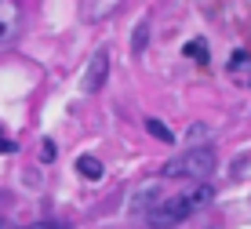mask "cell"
Returning <instances> with one entry per match:
<instances>
[{"mask_svg":"<svg viewBox=\"0 0 251 229\" xmlns=\"http://www.w3.org/2000/svg\"><path fill=\"white\" fill-rule=\"evenodd\" d=\"M215 200V186L211 182H193L186 193H178V197H168V200H157L150 211H146V222L153 229H175L182 226L189 215H197L201 207H207Z\"/></svg>","mask_w":251,"mask_h":229,"instance_id":"cell-1","label":"cell"},{"mask_svg":"<svg viewBox=\"0 0 251 229\" xmlns=\"http://www.w3.org/2000/svg\"><path fill=\"white\" fill-rule=\"evenodd\" d=\"M215 171V149L211 146H189L178 156L164 164V178H189V182H207Z\"/></svg>","mask_w":251,"mask_h":229,"instance_id":"cell-2","label":"cell"},{"mask_svg":"<svg viewBox=\"0 0 251 229\" xmlns=\"http://www.w3.org/2000/svg\"><path fill=\"white\" fill-rule=\"evenodd\" d=\"M109 80V51L106 48H99L91 55V66H88V73H84V87L88 91H102Z\"/></svg>","mask_w":251,"mask_h":229,"instance_id":"cell-3","label":"cell"},{"mask_svg":"<svg viewBox=\"0 0 251 229\" xmlns=\"http://www.w3.org/2000/svg\"><path fill=\"white\" fill-rule=\"evenodd\" d=\"M19 22H22L19 0H0V44L11 40L15 33H19Z\"/></svg>","mask_w":251,"mask_h":229,"instance_id":"cell-4","label":"cell"},{"mask_svg":"<svg viewBox=\"0 0 251 229\" xmlns=\"http://www.w3.org/2000/svg\"><path fill=\"white\" fill-rule=\"evenodd\" d=\"M124 0H80V19L84 22H102L117 11Z\"/></svg>","mask_w":251,"mask_h":229,"instance_id":"cell-5","label":"cell"},{"mask_svg":"<svg viewBox=\"0 0 251 229\" xmlns=\"http://www.w3.org/2000/svg\"><path fill=\"white\" fill-rule=\"evenodd\" d=\"M157 200H160V182H142V186L135 189V197H131V211L135 215H146Z\"/></svg>","mask_w":251,"mask_h":229,"instance_id":"cell-6","label":"cell"},{"mask_svg":"<svg viewBox=\"0 0 251 229\" xmlns=\"http://www.w3.org/2000/svg\"><path fill=\"white\" fill-rule=\"evenodd\" d=\"M76 175H80V178H88V182H102L106 167H102V160H99V156L80 153V156H76Z\"/></svg>","mask_w":251,"mask_h":229,"instance_id":"cell-7","label":"cell"},{"mask_svg":"<svg viewBox=\"0 0 251 229\" xmlns=\"http://www.w3.org/2000/svg\"><path fill=\"white\" fill-rule=\"evenodd\" d=\"M182 55H186V58H193V62H201V66H204V62H207V55H211V51H207V40H204V37H193V40H189L186 48H182Z\"/></svg>","mask_w":251,"mask_h":229,"instance_id":"cell-8","label":"cell"},{"mask_svg":"<svg viewBox=\"0 0 251 229\" xmlns=\"http://www.w3.org/2000/svg\"><path fill=\"white\" fill-rule=\"evenodd\" d=\"M146 44H150V22H138L135 25V37H131V51H135V55H142V51H146Z\"/></svg>","mask_w":251,"mask_h":229,"instance_id":"cell-9","label":"cell"},{"mask_svg":"<svg viewBox=\"0 0 251 229\" xmlns=\"http://www.w3.org/2000/svg\"><path fill=\"white\" fill-rule=\"evenodd\" d=\"M146 131H150V135H157V138H160V142H175V135H171V131H168V127H164V124H160V120H153V117H150V120H146Z\"/></svg>","mask_w":251,"mask_h":229,"instance_id":"cell-10","label":"cell"},{"mask_svg":"<svg viewBox=\"0 0 251 229\" xmlns=\"http://www.w3.org/2000/svg\"><path fill=\"white\" fill-rule=\"evenodd\" d=\"M248 66H251V55H248V51H233V55H229V73L248 69Z\"/></svg>","mask_w":251,"mask_h":229,"instance_id":"cell-11","label":"cell"},{"mask_svg":"<svg viewBox=\"0 0 251 229\" xmlns=\"http://www.w3.org/2000/svg\"><path fill=\"white\" fill-rule=\"evenodd\" d=\"M201 138H211V127H207V124H193V127H189V135H186V142L197 146Z\"/></svg>","mask_w":251,"mask_h":229,"instance_id":"cell-12","label":"cell"},{"mask_svg":"<svg viewBox=\"0 0 251 229\" xmlns=\"http://www.w3.org/2000/svg\"><path fill=\"white\" fill-rule=\"evenodd\" d=\"M58 156V149H55V142H51V138H44V142H40V160L44 164H51Z\"/></svg>","mask_w":251,"mask_h":229,"instance_id":"cell-13","label":"cell"},{"mask_svg":"<svg viewBox=\"0 0 251 229\" xmlns=\"http://www.w3.org/2000/svg\"><path fill=\"white\" fill-rule=\"evenodd\" d=\"M0 153H15V142L4 135V127H0Z\"/></svg>","mask_w":251,"mask_h":229,"instance_id":"cell-14","label":"cell"},{"mask_svg":"<svg viewBox=\"0 0 251 229\" xmlns=\"http://www.w3.org/2000/svg\"><path fill=\"white\" fill-rule=\"evenodd\" d=\"M22 229H55V226H48V222H33V226H22Z\"/></svg>","mask_w":251,"mask_h":229,"instance_id":"cell-15","label":"cell"},{"mask_svg":"<svg viewBox=\"0 0 251 229\" xmlns=\"http://www.w3.org/2000/svg\"><path fill=\"white\" fill-rule=\"evenodd\" d=\"M0 229H11V226H7V222H0Z\"/></svg>","mask_w":251,"mask_h":229,"instance_id":"cell-16","label":"cell"}]
</instances>
